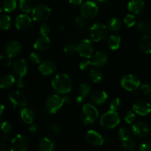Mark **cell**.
<instances>
[{
    "label": "cell",
    "mask_w": 151,
    "mask_h": 151,
    "mask_svg": "<svg viewBox=\"0 0 151 151\" xmlns=\"http://www.w3.org/2000/svg\"><path fill=\"white\" fill-rule=\"evenodd\" d=\"M131 131L135 137L138 138H145L150 134V129L147 123L142 121L134 122Z\"/></svg>",
    "instance_id": "4fadbf2b"
},
{
    "label": "cell",
    "mask_w": 151,
    "mask_h": 151,
    "mask_svg": "<svg viewBox=\"0 0 151 151\" xmlns=\"http://www.w3.org/2000/svg\"><path fill=\"white\" fill-rule=\"evenodd\" d=\"M123 22L125 26L128 27H132L133 26L136 24L137 19H136L135 16H134L133 14H128L125 16Z\"/></svg>",
    "instance_id": "8d00e7d4"
},
{
    "label": "cell",
    "mask_w": 151,
    "mask_h": 151,
    "mask_svg": "<svg viewBox=\"0 0 151 151\" xmlns=\"http://www.w3.org/2000/svg\"><path fill=\"white\" fill-rule=\"evenodd\" d=\"M108 46L111 50H118L121 44V38L118 35H111L108 39Z\"/></svg>",
    "instance_id": "83f0119b"
},
{
    "label": "cell",
    "mask_w": 151,
    "mask_h": 151,
    "mask_svg": "<svg viewBox=\"0 0 151 151\" xmlns=\"http://www.w3.org/2000/svg\"><path fill=\"white\" fill-rule=\"evenodd\" d=\"M16 85L19 88H24L25 85V81L24 79H17L16 81Z\"/></svg>",
    "instance_id": "f5cc1de1"
},
{
    "label": "cell",
    "mask_w": 151,
    "mask_h": 151,
    "mask_svg": "<svg viewBox=\"0 0 151 151\" xmlns=\"http://www.w3.org/2000/svg\"><path fill=\"white\" fill-rule=\"evenodd\" d=\"M108 97L109 95L106 91L99 90L91 94V95L90 96V101L93 105L100 106L106 103V100H108Z\"/></svg>",
    "instance_id": "44dd1931"
},
{
    "label": "cell",
    "mask_w": 151,
    "mask_h": 151,
    "mask_svg": "<svg viewBox=\"0 0 151 151\" xmlns=\"http://www.w3.org/2000/svg\"><path fill=\"white\" fill-rule=\"evenodd\" d=\"M50 30H51V28L47 23H43L40 27V33L41 35H48Z\"/></svg>",
    "instance_id": "bcb514c9"
},
{
    "label": "cell",
    "mask_w": 151,
    "mask_h": 151,
    "mask_svg": "<svg viewBox=\"0 0 151 151\" xmlns=\"http://www.w3.org/2000/svg\"><path fill=\"white\" fill-rule=\"evenodd\" d=\"M51 16V9L45 4H38L32 10V19L35 22H44Z\"/></svg>",
    "instance_id": "52a82bcc"
},
{
    "label": "cell",
    "mask_w": 151,
    "mask_h": 151,
    "mask_svg": "<svg viewBox=\"0 0 151 151\" xmlns=\"http://www.w3.org/2000/svg\"><path fill=\"white\" fill-rule=\"evenodd\" d=\"M1 130L4 134H10L13 130V125L8 121H4L1 123Z\"/></svg>",
    "instance_id": "b9f144b4"
},
{
    "label": "cell",
    "mask_w": 151,
    "mask_h": 151,
    "mask_svg": "<svg viewBox=\"0 0 151 151\" xmlns=\"http://www.w3.org/2000/svg\"><path fill=\"white\" fill-rule=\"evenodd\" d=\"M120 123V118L116 111L112 110L108 111L103 114L100 119V124L102 127L107 129H112Z\"/></svg>",
    "instance_id": "3957f363"
},
{
    "label": "cell",
    "mask_w": 151,
    "mask_h": 151,
    "mask_svg": "<svg viewBox=\"0 0 151 151\" xmlns=\"http://www.w3.org/2000/svg\"><path fill=\"white\" fill-rule=\"evenodd\" d=\"M4 105L3 104H1V110H0V114H2V113H3V111H4Z\"/></svg>",
    "instance_id": "91938a15"
},
{
    "label": "cell",
    "mask_w": 151,
    "mask_h": 151,
    "mask_svg": "<svg viewBox=\"0 0 151 151\" xmlns=\"http://www.w3.org/2000/svg\"><path fill=\"white\" fill-rule=\"evenodd\" d=\"M137 29L142 32L149 33L151 32V23L145 21H141L137 24Z\"/></svg>",
    "instance_id": "836d02e7"
},
{
    "label": "cell",
    "mask_w": 151,
    "mask_h": 151,
    "mask_svg": "<svg viewBox=\"0 0 151 151\" xmlns=\"http://www.w3.org/2000/svg\"><path fill=\"white\" fill-rule=\"evenodd\" d=\"M108 27L102 23H95L90 27L89 36L92 41L100 42L104 41L107 37Z\"/></svg>",
    "instance_id": "277c9868"
},
{
    "label": "cell",
    "mask_w": 151,
    "mask_h": 151,
    "mask_svg": "<svg viewBox=\"0 0 151 151\" xmlns=\"http://www.w3.org/2000/svg\"><path fill=\"white\" fill-rule=\"evenodd\" d=\"M108 60H109V56L106 52L98 51L93 55L91 61L93 66L103 67L108 63Z\"/></svg>",
    "instance_id": "e0dca14e"
},
{
    "label": "cell",
    "mask_w": 151,
    "mask_h": 151,
    "mask_svg": "<svg viewBox=\"0 0 151 151\" xmlns=\"http://www.w3.org/2000/svg\"><path fill=\"white\" fill-rule=\"evenodd\" d=\"M94 45L91 40L84 39L77 45V52L84 58H91L94 55Z\"/></svg>",
    "instance_id": "9c48e42d"
},
{
    "label": "cell",
    "mask_w": 151,
    "mask_h": 151,
    "mask_svg": "<svg viewBox=\"0 0 151 151\" xmlns=\"http://www.w3.org/2000/svg\"><path fill=\"white\" fill-rule=\"evenodd\" d=\"M91 90V88L90 84L87 82H83L81 84L79 87V94L83 97H86L89 95Z\"/></svg>",
    "instance_id": "d6a6232c"
},
{
    "label": "cell",
    "mask_w": 151,
    "mask_h": 151,
    "mask_svg": "<svg viewBox=\"0 0 151 151\" xmlns=\"http://www.w3.org/2000/svg\"><path fill=\"white\" fill-rule=\"evenodd\" d=\"M32 0H19V8L23 13H28L33 9Z\"/></svg>",
    "instance_id": "f546056e"
},
{
    "label": "cell",
    "mask_w": 151,
    "mask_h": 151,
    "mask_svg": "<svg viewBox=\"0 0 151 151\" xmlns=\"http://www.w3.org/2000/svg\"><path fill=\"white\" fill-rule=\"evenodd\" d=\"M8 99L15 109L23 108L27 105V98L23 92L14 91L8 94Z\"/></svg>",
    "instance_id": "8fae6325"
},
{
    "label": "cell",
    "mask_w": 151,
    "mask_h": 151,
    "mask_svg": "<svg viewBox=\"0 0 151 151\" xmlns=\"http://www.w3.org/2000/svg\"><path fill=\"white\" fill-rule=\"evenodd\" d=\"M11 25V19L7 14H2L0 17V29L1 31L7 30Z\"/></svg>",
    "instance_id": "4dcf8cb0"
},
{
    "label": "cell",
    "mask_w": 151,
    "mask_h": 151,
    "mask_svg": "<svg viewBox=\"0 0 151 151\" xmlns=\"http://www.w3.org/2000/svg\"><path fill=\"white\" fill-rule=\"evenodd\" d=\"M7 148H6V146L4 145V142H1L0 143V150L1 151H6Z\"/></svg>",
    "instance_id": "680465c9"
},
{
    "label": "cell",
    "mask_w": 151,
    "mask_h": 151,
    "mask_svg": "<svg viewBox=\"0 0 151 151\" xmlns=\"http://www.w3.org/2000/svg\"><path fill=\"white\" fill-rule=\"evenodd\" d=\"M121 86L128 91H136L141 86V82L138 77L132 74H128L122 77L120 81Z\"/></svg>",
    "instance_id": "ba28073f"
},
{
    "label": "cell",
    "mask_w": 151,
    "mask_h": 151,
    "mask_svg": "<svg viewBox=\"0 0 151 151\" xmlns=\"http://www.w3.org/2000/svg\"><path fill=\"white\" fill-rule=\"evenodd\" d=\"M121 147L124 150H134V148L137 146V143L136 142L134 141V139H128L126 140H123L122 141L120 144Z\"/></svg>",
    "instance_id": "e575fe53"
},
{
    "label": "cell",
    "mask_w": 151,
    "mask_h": 151,
    "mask_svg": "<svg viewBox=\"0 0 151 151\" xmlns=\"http://www.w3.org/2000/svg\"><path fill=\"white\" fill-rule=\"evenodd\" d=\"M3 9L6 13H11L16 10L17 7L16 0H4L2 4Z\"/></svg>",
    "instance_id": "1f68e13d"
},
{
    "label": "cell",
    "mask_w": 151,
    "mask_h": 151,
    "mask_svg": "<svg viewBox=\"0 0 151 151\" xmlns=\"http://www.w3.org/2000/svg\"><path fill=\"white\" fill-rule=\"evenodd\" d=\"M145 7L143 0H130L128 4V10L134 14H139Z\"/></svg>",
    "instance_id": "7402d4cb"
},
{
    "label": "cell",
    "mask_w": 151,
    "mask_h": 151,
    "mask_svg": "<svg viewBox=\"0 0 151 151\" xmlns=\"http://www.w3.org/2000/svg\"><path fill=\"white\" fill-rule=\"evenodd\" d=\"M10 139V136L8 135V134H4V136H2V137H1V142H7L8 140Z\"/></svg>",
    "instance_id": "9f6ffc18"
},
{
    "label": "cell",
    "mask_w": 151,
    "mask_h": 151,
    "mask_svg": "<svg viewBox=\"0 0 151 151\" xmlns=\"http://www.w3.org/2000/svg\"><path fill=\"white\" fill-rule=\"evenodd\" d=\"M106 26L110 31L117 32L122 27V22L118 18L112 17L108 20Z\"/></svg>",
    "instance_id": "4316f807"
},
{
    "label": "cell",
    "mask_w": 151,
    "mask_h": 151,
    "mask_svg": "<svg viewBox=\"0 0 151 151\" xmlns=\"http://www.w3.org/2000/svg\"><path fill=\"white\" fill-rule=\"evenodd\" d=\"M52 131L54 132L58 133V132H60L61 131V126L59 123H55L54 125H52Z\"/></svg>",
    "instance_id": "db71d44e"
},
{
    "label": "cell",
    "mask_w": 151,
    "mask_h": 151,
    "mask_svg": "<svg viewBox=\"0 0 151 151\" xmlns=\"http://www.w3.org/2000/svg\"><path fill=\"white\" fill-rule=\"evenodd\" d=\"M108 1H109V0H97V1L100 3H106Z\"/></svg>",
    "instance_id": "94428289"
},
{
    "label": "cell",
    "mask_w": 151,
    "mask_h": 151,
    "mask_svg": "<svg viewBox=\"0 0 151 151\" xmlns=\"http://www.w3.org/2000/svg\"><path fill=\"white\" fill-rule=\"evenodd\" d=\"M133 110L140 116H147L151 112V106L150 102L145 100H138L133 105Z\"/></svg>",
    "instance_id": "5bb4252c"
},
{
    "label": "cell",
    "mask_w": 151,
    "mask_h": 151,
    "mask_svg": "<svg viewBox=\"0 0 151 151\" xmlns=\"http://www.w3.org/2000/svg\"><path fill=\"white\" fill-rule=\"evenodd\" d=\"M11 58H12L9 57V56H7L6 54H5V55H4V54L3 53V52H1V57H0V60L2 62V63L5 66H11L12 64H13V63H12Z\"/></svg>",
    "instance_id": "f6af8a7d"
},
{
    "label": "cell",
    "mask_w": 151,
    "mask_h": 151,
    "mask_svg": "<svg viewBox=\"0 0 151 151\" xmlns=\"http://www.w3.org/2000/svg\"><path fill=\"white\" fill-rule=\"evenodd\" d=\"M69 2L71 5L74 7H78V6H81L83 0H69Z\"/></svg>",
    "instance_id": "681fc988"
},
{
    "label": "cell",
    "mask_w": 151,
    "mask_h": 151,
    "mask_svg": "<svg viewBox=\"0 0 151 151\" xmlns=\"http://www.w3.org/2000/svg\"><path fill=\"white\" fill-rule=\"evenodd\" d=\"M63 51L67 55H74L75 52H77V47L72 44H68L64 47Z\"/></svg>",
    "instance_id": "7bdbcfd3"
},
{
    "label": "cell",
    "mask_w": 151,
    "mask_h": 151,
    "mask_svg": "<svg viewBox=\"0 0 151 151\" xmlns=\"http://www.w3.org/2000/svg\"><path fill=\"white\" fill-rule=\"evenodd\" d=\"M136 119V115L134 114V111H128L126 112V114H125L124 116V120L126 122L127 124H133L135 122Z\"/></svg>",
    "instance_id": "ab89813d"
},
{
    "label": "cell",
    "mask_w": 151,
    "mask_h": 151,
    "mask_svg": "<svg viewBox=\"0 0 151 151\" xmlns=\"http://www.w3.org/2000/svg\"><path fill=\"white\" fill-rule=\"evenodd\" d=\"M16 79L15 77L11 74H7L1 76L0 79V87L2 89H7L10 88L14 84Z\"/></svg>",
    "instance_id": "484cf974"
},
{
    "label": "cell",
    "mask_w": 151,
    "mask_h": 151,
    "mask_svg": "<svg viewBox=\"0 0 151 151\" xmlns=\"http://www.w3.org/2000/svg\"><path fill=\"white\" fill-rule=\"evenodd\" d=\"M38 147L40 151H53L55 150V142L49 137H44L38 142Z\"/></svg>",
    "instance_id": "d4e9b609"
},
{
    "label": "cell",
    "mask_w": 151,
    "mask_h": 151,
    "mask_svg": "<svg viewBox=\"0 0 151 151\" xmlns=\"http://www.w3.org/2000/svg\"><path fill=\"white\" fill-rule=\"evenodd\" d=\"M99 116L98 111L94 105L83 104L81 112V119L86 125H91L96 122Z\"/></svg>",
    "instance_id": "7a4b0ae2"
},
{
    "label": "cell",
    "mask_w": 151,
    "mask_h": 151,
    "mask_svg": "<svg viewBox=\"0 0 151 151\" xmlns=\"http://www.w3.org/2000/svg\"><path fill=\"white\" fill-rule=\"evenodd\" d=\"M52 89L58 94H66L72 89V80L68 74L59 73L52 80Z\"/></svg>",
    "instance_id": "6da1fadb"
},
{
    "label": "cell",
    "mask_w": 151,
    "mask_h": 151,
    "mask_svg": "<svg viewBox=\"0 0 151 151\" xmlns=\"http://www.w3.org/2000/svg\"><path fill=\"white\" fill-rule=\"evenodd\" d=\"M75 23L79 29H83L86 27V22L81 15V16H76L75 18Z\"/></svg>",
    "instance_id": "60d3db41"
},
{
    "label": "cell",
    "mask_w": 151,
    "mask_h": 151,
    "mask_svg": "<svg viewBox=\"0 0 151 151\" xmlns=\"http://www.w3.org/2000/svg\"><path fill=\"white\" fill-rule=\"evenodd\" d=\"M63 102H64V104H69L71 101H72V99L69 96H65L63 97Z\"/></svg>",
    "instance_id": "6f0895ef"
},
{
    "label": "cell",
    "mask_w": 151,
    "mask_h": 151,
    "mask_svg": "<svg viewBox=\"0 0 151 151\" xmlns=\"http://www.w3.org/2000/svg\"><path fill=\"white\" fill-rule=\"evenodd\" d=\"M56 27H57V29H58V30L63 31V29H65V24H63V22L59 21V22H57V24H56Z\"/></svg>",
    "instance_id": "11a10c76"
},
{
    "label": "cell",
    "mask_w": 151,
    "mask_h": 151,
    "mask_svg": "<svg viewBox=\"0 0 151 151\" xmlns=\"http://www.w3.org/2000/svg\"><path fill=\"white\" fill-rule=\"evenodd\" d=\"M85 97H83V96L79 95L76 97V103L78 106H82L84 103V101H85Z\"/></svg>",
    "instance_id": "816d5d0a"
},
{
    "label": "cell",
    "mask_w": 151,
    "mask_h": 151,
    "mask_svg": "<svg viewBox=\"0 0 151 151\" xmlns=\"http://www.w3.org/2000/svg\"><path fill=\"white\" fill-rule=\"evenodd\" d=\"M118 137L121 141L128 139L131 137V131L126 127H122L118 131Z\"/></svg>",
    "instance_id": "d590c367"
},
{
    "label": "cell",
    "mask_w": 151,
    "mask_h": 151,
    "mask_svg": "<svg viewBox=\"0 0 151 151\" xmlns=\"http://www.w3.org/2000/svg\"><path fill=\"white\" fill-rule=\"evenodd\" d=\"M29 131L32 134H37L39 132V128L36 125H32L29 128Z\"/></svg>",
    "instance_id": "f907efd6"
},
{
    "label": "cell",
    "mask_w": 151,
    "mask_h": 151,
    "mask_svg": "<svg viewBox=\"0 0 151 151\" xmlns=\"http://www.w3.org/2000/svg\"><path fill=\"white\" fill-rule=\"evenodd\" d=\"M80 69L82 71H88L91 70V68L92 66V63H91V60H85L83 61H81L80 63Z\"/></svg>",
    "instance_id": "ee69618b"
},
{
    "label": "cell",
    "mask_w": 151,
    "mask_h": 151,
    "mask_svg": "<svg viewBox=\"0 0 151 151\" xmlns=\"http://www.w3.org/2000/svg\"><path fill=\"white\" fill-rule=\"evenodd\" d=\"M56 64L55 62H53L51 60H47L42 61L39 64L38 66V70L44 76H50L53 75L55 72Z\"/></svg>",
    "instance_id": "ac0fdd59"
},
{
    "label": "cell",
    "mask_w": 151,
    "mask_h": 151,
    "mask_svg": "<svg viewBox=\"0 0 151 151\" xmlns=\"http://www.w3.org/2000/svg\"><path fill=\"white\" fill-rule=\"evenodd\" d=\"M64 105L63 97L58 94H52L47 97L45 102V107L47 111L50 114H55L60 110Z\"/></svg>",
    "instance_id": "8992f818"
},
{
    "label": "cell",
    "mask_w": 151,
    "mask_h": 151,
    "mask_svg": "<svg viewBox=\"0 0 151 151\" xmlns=\"http://www.w3.org/2000/svg\"><path fill=\"white\" fill-rule=\"evenodd\" d=\"M12 70L18 79H24L28 72V63L25 59L19 58L12 64Z\"/></svg>",
    "instance_id": "7c38bea8"
},
{
    "label": "cell",
    "mask_w": 151,
    "mask_h": 151,
    "mask_svg": "<svg viewBox=\"0 0 151 151\" xmlns=\"http://www.w3.org/2000/svg\"><path fill=\"white\" fill-rule=\"evenodd\" d=\"M140 91L143 94H145V95L150 94L151 93V83H144L140 86Z\"/></svg>",
    "instance_id": "7dc6e473"
},
{
    "label": "cell",
    "mask_w": 151,
    "mask_h": 151,
    "mask_svg": "<svg viewBox=\"0 0 151 151\" xmlns=\"http://www.w3.org/2000/svg\"><path fill=\"white\" fill-rule=\"evenodd\" d=\"M139 150L142 151H151V142H146L139 146Z\"/></svg>",
    "instance_id": "c3c4849f"
},
{
    "label": "cell",
    "mask_w": 151,
    "mask_h": 151,
    "mask_svg": "<svg viewBox=\"0 0 151 151\" xmlns=\"http://www.w3.org/2000/svg\"><path fill=\"white\" fill-rule=\"evenodd\" d=\"M29 60L33 64H40L42 62V56L38 52H32L29 55Z\"/></svg>",
    "instance_id": "74e56055"
},
{
    "label": "cell",
    "mask_w": 151,
    "mask_h": 151,
    "mask_svg": "<svg viewBox=\"0 0 151 151\" xmlns=\"http://www.w3.org/2000/svg\"><path fill=\"white\" fill-rule=\"evenodd\" d=\"M86 139L88 144L94 147H100L104 144V138L100 135V134L94 130H89L87 131Z\"/></svg>",
    "instance_id": "2e32d148"
},
{
    "label": "cell",
    "mask_w": 151,
    "mask_h": 151,
    "mask_svg": "<svg viewBox=\"0 0 151 151\" xmlns=\"http://www.w3.org/2000/svg\"><path fill=\"white\" fill-rule=\"evenodd\" d=\"M29 147V139L24 134H18L13 137L10 143L11 151H26Z\"/></svg>",
    "instance_id": "5b68a950"
},
{
    "label": "cell",
    "mask_w": 151,
    "mask_h": 151,
    "mask_svg": "<svg viewBox=\"0 0 151 151\" xmlns=\"http://www.w3.org/2000/svg\"><path fill=\"white\" fill-rule=\"evenodd\" d=\"M51 44L50 38L48 35H41L37 38L34 43V48L37 51L44 52L48 50Z\"/></svg>",
    "instance_id": "ffe728a7"
},
{
    "label": "cell",
    "mask_w": 151,
    "mask_h": 151,
    "mask_svg": "<svg viewBox=\"0 0 151 151\" xmlns=\"http://www.w3.org/2000/svg\"><path fill=\"white\" fill-rule=\"evenodd\" d=\"M148 100H149V102H150V103L151 104V93L150 94H149V98H148Z\"/></svg>",
    "instance_id": "6125c7cd"
},
{
    "label": "cell",
    "mask_w": 151,
    "mask_h": 151,
    "mask_svg": "<svg viewBox=\"0 0 151 151\" xmlns=\"http://www.w3.org/2000/svg\"><path fill=\"white\" fill-rule=\"evenodd\" d=\"M22 47L19 41L16 40H11L6 44L4 47V52L7 56L14 58L19 55L22 52Z\"/></svg>",
    "instance_id": "9a60e30c"
},
{
    "label": "cell",
    "mask_w": 151,
    "mask_h": 151,
    "mask_svg": "<svg viewBox=\"0 0 151 151\" xmlns=\"http://www.w3.org/2000/svg\"><path fill=\"white\" fill-rule=\"evenodd\" d=\"M22 121L26 124H32L35 119V115L33 111L29 108H23L20 112Z\"/></svg>",
    "instance_id": "cb8c5ba5"
},
{
    "label": "cell",
    "mask_w": 151,
    "mask_h": 151,
    "mask_svg": "<svg viewBox=\"0 0 151 151\" xmlns=\"http://www.w3.org/2000/svg\"><path fill=\"white\" fill-rule=\"evenodd\" d=\"M121 106H122V101L118 97H114V99H112L110 103V105H109L110 110L115 111L119 110Z\"/></svg>",
    "instance_id": "f35d334b"
},
{
    "label": "cell",
    "mask_w": 151,
    "mask_h": 151,
    "mask_svg": "<svg viewBox=\"0 0 151 151\" xmlns=\"http://www.w3.org/2000/svg\"><path fill=\"white\" fill-rule=\"evenodd\" d=\"M139 48L145 54H151V34L142 35L139 40Z\"/></svg>",
    "instance_id": "603a6c76"
},
{
    "label": "cell",
    "mask_w": 151,
    "mask_h": 151,
    "mask_svg": "<svg viewBox=\"0 0 151 151\" xmlns=\"http://www.w3.org/2000/svg\"><path fill=\"white\" fill-rule=\"evenodd\" d=\"M88 78L92 82L95 83H99L101 82L103 79V74L100 69H92L90 70L88 74Z\"/></svg>",
    "instance_id": "f1b7e54d"
},
{
    "label": "cell",
    "mask_w": 151,
    "mask_h": 151,
    "mask_svg": "<svg viewBox=\"0 0 151 151\" xmlns=\"http://www.w3.org/2000/svg\"><path fill=\"white\" fill-rule=\"evenodd\" d=\"M99 11L97 4L94 1H87L81 4V15L86 19H91L95 17Z\"/></svg>",
    "instance_id": "30bf717a"
},
{
    "label": "cell",
    "mask_w": 151,
    "mask_h": 151,
    "mask_svg": "<svg viewBox=\"0 0 151 151\" xmlns=\"http://www.w3.org/2000/svg\"><path fill=\"white\" fill-rule=\"evenodd\" d=\"M32 24V19L28 15L20 14L16 18L15 26L16 29L19 30H25L30 27Z\"/></svg>",
    "instance_id": "d6986e66"
}]
</instances>
